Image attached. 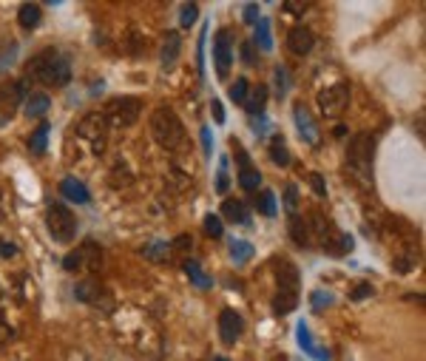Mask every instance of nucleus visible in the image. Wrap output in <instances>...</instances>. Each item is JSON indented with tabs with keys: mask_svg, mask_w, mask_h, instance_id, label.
<instances>
[{
	"mask_svg": "<svg viewBox=\"0 0 426 361\" xmlns=\"http://www.w3.org/2000/svg\"><path fill=\"white\" fill-rule=\"evenodd\" d=\"M276 282H279V290L298 293V287H301V274H298V267H296L290 259H279V262H276Z\"/></svg>",
	"mask_w": 426,
	"mask_h": 361,
	"instance_id": "nucleus-14",
	"label": "nucleus"
},
{
	"mask_svg": "<svg viewBox=\"0 0 426 361\" xmlns=\"http://www.w3.org/2000/svg\"><path fill=\"white\" fill-rule=\"evenodd\" d=\"M77 134H80V140L91 142V148H94L97 154H103L105 140H108V123H105V117L100 111H88L80 119V123H77Z\"/></svg>",
	"mask_w": 426,
	"mask_h": 361,
	"instance_id": "nucleus-6",
	"label": "nucleus"
},
{
	"mask_svg": "<svg viewBox=\"0 0 426 361\" xmlns=\"http://www.w3.org/2000/svg\"><path fill=\"white\" fill-rule=\"evenodd\" d=\"M74 296L80 299V302H85V305H94V308L111 310V299H108L103 282H97V279H83V282L74 287Z\"/></svg>",
	"mask_w": 426,
	"mask_h": 361,
	"instance_id": "nucleus-10",
	"label": "nucleus"
},
{
	"mask_svg": "<svg viewBox=\"0 0 426 361\" xmlns=\"http://www.w3.org/2000/svg\"><path fill=\"white\" fill-rule=\"evenodd\" d=\"M296 342L313 361H330V353L324 347H316V342H313L310 330H307V324H304V321H298V327H296Z\"/></svg>",
	"mask_w": 426,
	"mask_h": 361,
	"instance_id": "nucleus-16",
	"label": "nucleus"
},
{
	"mask_svg": "<svg viewBox=\"0 0 426 361\" xmlns=\"http://www.w3.org/2000/svg\"><path fill=\"white\" fill-rule=\"evenodd\" d=\"M332 305V296L324 293V290H316L313 293V310H321V308H330Z\"/></svg>",
	"mask_w": 426,
	"mask_h": 361,
	"instance_id": "nucleus-44",
	"label": "nucleus"
},
{
	"mask_svg": "<svg viewBox=\"0 0 426 361\" xmlns=\"http://www.w3.org/2000/svg\"><path fill=\"white\" fill-rule=\"evenodd\" d=\"M241 330H245V319H241V313L236 310H222L219 313V336L225 344H236V339L241 336Z\"/></svg>",
	"mask_w": 426,
	"mask_h": 361,
	"instance_id": "nucleus-12",
	"label": "nucleus"
},
{
	"mask_svg": "<svg viewBox=\"0 0 426 361\" xmlns=\"http://www.w3.org/2000/svg\"><path fill=\"white\" fill-rule=\"evenodd\" d=\"M171 251H191V236H176Z\"/></svg>",
	"mask_w": 426,
	"mask_h": 361,
	"instance_id": "nucleus-50",
	"label": "nucleus"
},
{
	"mask_svg": "<svg viewBox=\"0 0 426 361\" xmlns=\"http://www.w3.org/2000/svg\"><path fill=\"white\" fill-rule=\"evenodd\" d=\"M12 324L6 321V313L3 310H0V344H6V342H12Z\"/></svg>",
	"mask_w": 426,
	"mask_h": 361,
	"instance_id": "nucleus-43",
	"label": "nucleus"
},
{
	"mask_svg": "<svg viewBox=\"0 0 426 361\" xmlns=\"http://www.w3.org/2000/svg\"><path fill=\"white\" fill-rule=\"evenodd\" d=\"M0 256H3V259H12V256H17V248H15L12 242H6V239H0Z\"/></svg>",
	"mask_w": 426,
	"mask_h": 361,
	"instance_id": "nucleus-49",
	"label": "nucleus"
},
{
	"mask_svg": "<svg viewBox=\"0 0 426 361\" xmlns=\"http://www.w3.org/2000/svg\"><path fill=\"white\" fill-rule=\"evenodd\" d=\"M182 270H185V274H188V279H191L196 287H202V290H207V287H210V276H207L205 270H202V265H199V262L188 259L185 265H182Z\"/></svg>",
	"mask_w": 426,
	"mask_h": 361,
	"instance_id": "nucleus-27",
	"label": "nucleus"
},
{
	"mask_svg": "<svg viewBox=\"0 0 426 361\" xmlns=\"http://www.w3.org/2000/svg\"><path fill=\"white\" fill-rule=\"evenodd\" d=\"M373 160H375V137L370 131H361L350 140V148H347V176L358 188H373Z\"/></svg>",
	"mask_w": 426,
	"mask_h": 361,
	"instance_id": "nucleus-1",
	"label": "nucleus"
},
{
	"mask_svg": "<svg viewBox=\"0 0 426 361\" xmlns=\"http://www.w3.org/2000/svg\"><path fill=\"white\" fill-rule=\"evenodd\" d=\"M196 15H199V6L196 3H185L179 9V23L182 26H194L196 23Z\"/></svg>",
	"mask_w": 426,
	"mask_h": 361,
	"instance_id": "nucleus-36",
	"label": "nucleus"
},
{
	"mask_svg": "<svg viewBox=\"0 0 426 361\" xmlns=\"http://www.w3.org/2000/svg\"><path fill=\"white\" fill-rule=\"evenodd\" d=\"M151 137L157 140V145L168 148V151L182 145V140H185V126H182V119L176 117L173 108H168V106L154 108V114H151Z\"/></svg>",
	"mask_w": 426,
	"mask_h": 361,
	"instance_id": "nucleus-3",
	"label": "nucleus"
},
{
	"mask_svg": "<svg viewBox=\"0 0 426 361\" xmlns=\"http://www.w3.org/2000/svg\"><path fill=\"white\" fill-rule=\"evenodd\" d=\"M46 228H49L51 239H57V242L66 245L77 236V217L63 202H51L49 210H46Z\"/></svg>",
	"mask_w": 426,
	"mask_h": 361,
	"instance_id": "nucleus-4",
	"label": "nucleus"
},
{
	"mask_svg": "<svg viewBox=\"0 0 426 361\" xmlns=\"http://www.w3.org/2000/svg\"><path fill=\"white\" fill-rule=\"evenodd\" d=\"M219 179H216V191L219 194H225L228 191V185H230V179H228V160H222L219 162V174H216Z\"/></svg>",
	"mask_w": 426,
	"mask_h": 361,
	"instance_id": "nucleus-40",
	"label": "nucleus"
},
{
	"mask_svg": "<svg viewBox=\"0 0 426 361\" xmlns=\"http://www.w3.org/2000/svg\"><path fill=\"white\" fill-rule=\"evenodd\" d=\"M270 160L276 162L279 168H287L290 165V151H287V145L282 137H273L270 140Z\"/></svg>",
	"mask_w": 426,
	"mask_h": 361,
	"instance_id": "nucleus-28",
	"label": "nucleus"
},
{
	"mask_svg": "<svg viewBox=\"0 0 426 361\" xmlns=\"http://www.w3.org/2000/svg\"><path fill=\"white\" fill-rule=\"evenodd\" d=\"M310 3H298V0H284V12L287 15H304Z\"/></svg>",
	"mask_w": 426,
	"mask_h": 361,
	"instance_id": "nucleus-47",
	"label": "nucleus"
},
{
	"mask_svg": "<svg viewBox=\"0 0 426 361\" xmlns=\"http://www.w3.org/2000/svg\"><path fill=\"white\" fill-rule=\"evenodd\" d=\"M205 28H202V37H199V43H196V60H199V74H205V66H202V60H205Z\"/></svg>",
	"mask_w": 426,
	"mask_h": 361,
	"instance_id": "nucleus-48",
	"label": "nucleus"
},
{
	"mask_svg": "<svg viewBox=\"0 0 426 361\" xmlns=\"http://www.w3.org/2000/svg\"><path fill=\"white\" fill-rule=\"evenodd\" d=\"M179 49H182V40L176 32H165V40H162V66L171 69L176 63V57H179Z\"/></svg>",
	"mask_w": 426,
	"mask_h": 361,
	"instance_id": "nucleus-21",
	"label": "nucleus"
},
{
	"mask_svg": "<svg viewBox=\"0 0 426 361\" xmlns=\"http://www.w3.org/2000/svg\"><path fill=\"white\" fill-rule=\"evenodd\" d=\"M256 208L262 210L264 217H276V194L264 188V191L259 194V199H256Z\"/></svg>",
	"mask_w": 426,
	"mask_h": 361,
	"instance_id": "nucleus-33",
	"label": "nucleus"
},
{
	"mask_svg": "<svg viewBox=\"0 0 426 361\" xmlns=\"http://www.w3.org/2000/svg\"><path fill=\"white\" fill-rule=\"evenodd\" d=\"M241 63H245V66H256V46L250 40L241 43Z\"/></svg>",
	"mask_w": 426,
	"mask_h": 361,
	"instance_id": "nucleus-39",
	"label": "nucleus"
},
{
	"mask_svg": "<svg viewBox=\"0 0 426 361\" xmlns=\"http://www.w3.org/2000/svg\"><path fill=\"white\" fill-rule=\"evenodd\" d=\"M250 43L259 46L262 51H270V49H273V35H270V20H267V17L259 15V20H256V37H253Z\"/></svg>",
	"mask_w": 426,
	"mask_h": 361,
	"instance_id": "nucleus-25",
	"label": "nucleus"
},
{
	"mask_svg": "<svg viewBox=\"0 0 426 361\" xmlns=\"http://www.w3.org/2000/svg\"><path fill=\"white\" fill-rule=\"evenodd\" d=\"M26 80H40L43 85H69L71 80V63L69 57H63L57 49H43L40 54H35L28 60V69H26Z\"/></svg>",
	"mask_w": 426,
	"mask_h": 361,
	"instance_id": "nucleus-2",
	"label": "nucleus"
},
{
	"mask_svg": "<svg viewBox=\"0 0 426 361\" xmlns=\"http://www.w3.org/2000/svg\"><path fill=\"white\" fill-rule=\"evenodd\" d=\"M142 256L145 259H154V262H171L173 259V251L168 242H151L148 248H142Z\"/></svg>",
	"mask_w": 426,
	"mask_h": 361,
	"instance_id": "nucleus-29",
	"label": "nucleus"
},
{
	"mask_svg": "<svg viewBox=\"0 0 426 361\" xmlns=\"http://www.w3.org/2000/svg\"><path fill=\"white\" fill-rule=\"evenodd\" d=\"M313 43H316V35L310 32L307 26H293L290 32H287V49L293 51V54H307L310 49H313Z\"/></svg>",
	"mask_w": 426,
	"mask_h": 361,
	"instance_id": "nucleus-15",
	"label": "nucleus"
},
{
	"mask_svg": "<svg viewBox=\"0 0 426 361\" xmlns=\"http://www.w3.org/2000/svg\"><path fill=\"white\" fill-rule=\"evenodd\" d=\"M375 293V287L370 285V282H358L355 287H352V299L355 302H361V299H367V296H373Z\"/></svg>",
	"mask_w": 426,
	"mask_h": 361,
	"instance_id": "nucleus-42",
	"label": "nucleus"
},
{
	"mask_svg": "<svg viewBox=\"0 0 426 361\" xmlns=\"http://www.w3.org/2000/svg\"><path fill=\"white\" fill-rule=\"evenodd\" d=\"M205 230H207V236H213V239H219L225 230H222V219L219 217H213V214H207L205 217Z\"/></svg>",
	"mask_w": 426,
	"mask_h": 361,
	"instance_id": "nucleus-37",
	"label": "nucleus"
},
{
	"mask_svg": "<svg viewBox=\"0 0 426 361\" xmlns=\"http://www.w3.org/2000/svg\"><path fill=\"white\" fill-rule=\"evenodd\" d=\"M17 17H20V26H23V28H37V26H40L43 12H40V6H37V3H23V6H20V12H17Z\"/></svg>",
	"mask_w": 426,
	"mask_h": 361,
	"instance_id": "nucleus-26",
	"label": "nucleus"
},
{
	"mask_svg": "<svg viewBox=\"0 0 426 361\" xmlns=\"http://www.w3.org/2000/svg\"><path fill=\"white\" fill-rule=\"evenodd\" d=\"M213 60H216V72L225 80L233 63V51H230V32L228 28H219L216 32V43H213Z\"/></svg>",
	"mask_w": 426,
	"mask_h": 361,
	"instance_id": "nucleus-11",
	"label": "nucleus"
},
{
	"mask_svg": "<svg viewBox=\"0 0 426 361\" xmlns=\"http://www.w3.org/2000/svg\"><path fill=\"white\" fill-rule=\"evenodd\" d=\"M264 103H267V88H264V85H256V88H253V94H250V100H245L248 111L256 114V117L264 114Z\"/></svg>",
	"mask_w": 426,
	"mask_h": 361,
	"instance_id": "nucleus-31",
	"label": "nucleus"
},
{
	"mask_svg": "<svg viewBox=\"0 0 426 361\" xmlns=\"http://www.w3.org/2000/svg\"><path fill=\"white\" fill-rule=\"evenodd\" d=\"M222 217L233 225H250V210L241 199H225L222 202Z\"/></svg>",
	"mask_w": 426,
	"mask_h": 361,
	"instance_id": "nucleus-17",
	"label": "nucleus"
},
{
	"mask_svg": "<svg viewBox=\"0 0 426 361\" xmlns=\"http://www.w3.org/2000/svg\"><path fill=\"white\" fill-rule=\"evenodd\" d=\"M213 361H228V358H225V355H216V358H213Z\"/></svg>",
	"mask_w": 426,
	"mask_h": 361,
	"instance_id": "nucleus-53",
	"label": "nucleus"
},
{
	"mask_svg": "<svg viewBox=\"0 0 426 361\" xmlns=\"http://www.w3.org/2000/svg\"><path fill=\"white\" fill-rule=\"evenodd\" d=\"M49 108H51V100H49V94H43V92H35V94H26V97H23V111H26V117H43Z\"/></svg>",
	"mask_w": 426,
	"mask_h": 361,
	"instance_id": "nucleus-20",
	"label": "nucleus"
},
{
	"mask_svg": "<svg viewBox=\"0 0 426 361\" xmlns=\"http://www.w3.org/2000/svg\"><path fill=\"white\" fill-rule=\"evenodd\" d=\"M287 88H290V74H287L284 66H279V69H276V97H279V100L287 97Z\"/></svg>",
	"mask_w": 426,
	"mask_h": 361,
	"instance_id": "nucleus-35",
	"label": "nucleus"
},
{
	"mask_svg": "<svg viewBox=\"0 0 426 361\" xmlns=\"http://www.w3.org/2000/svg\"><path fill=\"white\" fill-rule=\"evenodd\" d=\"M15 57H17V43L15 40H0V72L9 69L15 63Z\"/></svg>",
	"mask_w": 426,
	"mask_h": 361,
	"instance_id": "nucleus-32",
	"label": "nucleus"
},
{
	"mask_svg": "<svg viewBox=\"0 0 426 361\" xmlns=\"http://www.w3.org/2000/svg\"><path fill=\"white\" fill-rule=\"evenodd\" d=\"M241 20L250 23V26H256V20H259V6H256V3H245V9H241Z\"/></svg>",
	"mask_w": 426,
	"mask_h": 361,
	"instance_id": "nucleus-45",
	"label": "nucleus"
},
{
	"mask_svg": "<svg viewBox=\"0 0 426 361\" xmlns=\"http://www.w3.org/2000/svg\"><path fill=\"white\" fill-rule=\"evenodd\" d=\"M248 92H250V83L245 77H236L233 85H230V100L233 103H245L248 100Z\"/></svg>",
	"mask_w": 426,
	"mask_h": 361,
	"instance_id": "nucleus-34",
	"label": "nucleus"
},
{
	"mask_svg": "<svg viewBox=\"0 0 426 361\" xmlns=\"http://www.w3.org/2000/svg\"><path fill=\"white\" fill-rule=\"evenodd\" d=\"M316 103H318V108H321L324 117H339V114H344V108L350 106V85L347 83L327 85L324 92H318Z\"/></svg>",
	"mask_w": 426,
	"mask_h": 361,
	"instance_id": "nucleus-8",
	"label": "nucleus"
},
{
	"mask_svg": "<svg viewBox=\"0 0 426 361\" xmlns=\"http://www.w3.org/2000/svg\"><path fill=\"white\" fill-rule=\"evenodd\" d=\"M23 97H26L23 83H0V103L17 106V103H23Z\"/></svg>",
	"mask_w": 426,
	"mask_h": 361,
	"instance_id": "nucleus-23",
	"label": "nucleus"
},
{
	"mask_svg": "<svg viewBox=\"0 0 426 361\" xmlns=\"http://www.w3.org/2000/svg\"><path fill=\"white\" fill-rule=\"evenodd\" d=\"M293 119H296V128H298V137L307 142V145H318L321 134H318V123L313 119L310 108L304 106V103H296L293 106Z\"/></svg>",
	"mask_w": 426,
	"mask_h": 361,
	"instance_id": "nucleus-9",
	"label": "nucleus"
},
{
	"mask_svg": "<svg viewBox=\"0 0 426 361\" xmlns=\"http://www.w3.org/2000/svg\"><path fill=\"white\" fill-rule=\"evenodd\" d=\"M310 185H313V191H316V196H324L327 194V185H324V176L321 174H310Z\"/></svg>",
	"mask_w": 426,
	"mask_h": 361,
	"instance_id": "nucleus-46",
	"label": "nucleus"
},
{
	"mask_svg": "<svg viewBox=\"0 0 426 361\" xmlns=\"http://www.w3.org/2000/svg\"><path fill=\"white\" fill-rule=\"evenodd\" d=\"M0 199H3V191H0Z\"/></svg>",
	"mask_w": 426,
	"mask_h": 361,
	"instance_id": "nucleus-54",
	"label": "nucleus"
},
{
	"mask_svg": "<svg viewBox=\"0 0 426 361\" xmlns=\"http://www.w3.org/2000/svg\"><path fill=\"white\" fill-rule=\"evenodd\" d=\"M287 228H290V239L298 245V248H310V225H307V219H301L298 214H293L290 217V222H287Z\"/></svg>",
	"mask_w": 426,
	"mask_h": 361,
	"instance_id": "nucleus-19",
	"label": "nucleus"
},
{
	"mask_svg": "<svg viewBox=\"0 0 426 361\" xmlns=\"http://www.w3.org/2000/svg\"><path fill=\"white\" fill-rule=\"evenodd\" d=\"M213 117H216V123H225V108H222V103L219 100H213Z\"/></svg>",
	"mask_w": 426,
	"mask_h": 361,
	"instance_id": "nucleus-52",
	"label": "nucleus"
},
{
	"mask_svg": "<svg viewBox=\"0 0 426 361\" xmlns=\"http://www.w3.org/2000/svg\"><path fill=\"white\" fill-rule=\"evenodd\" d=\"M199 134H202V148H205V154L210 157V148H213V140H210V128L205 126V128H202Z\"/></svg>",
	"mask_w": 426,
	"mask_h": 361,
	"instance_id": "nucleus-51",
	"label": "nucleus"
},
{
	"mask_svg": "<svg viewBox=\"0 0 426 361\" xmlns=\"http://www.w3.org/2000/svg\"><path fill=\"white\" fill-rule=\"evenodd\" d=\"M296 305H298V293L276 290V296H273V313H276V316H287V313H293Z\"/></svg>",
	"mask_w": 426,
	"mask_h": 361,
	"instance_id": "nucleus-22",
	"label": "nucleus"
},
{
	"mask_svg": "<svg viewBox=\"0 0 426 361\" xmlns=\"http://www.w3.org/2000/svg\"><path fill=\"white\" fill-rule=\"evenodd\" d=\"M60 194H63L66 199H71V202H77V205H85V202H91V194H88V188L80 183L77 176H66L63 183H60Z\"/></svg>",
	"mask_w": 426,
	"mask_h": 361,
	"instance_id": "nucleus-18",
	"label": "nucleus"
},
{
	"mask_svg": "<svg viewBox=\"0 0 426 361\" xmlns=\"http://www.w3.org/2000/svg\"><path fill=\"white\" fill-rule=\"evenodd\" d=\"M0 296H3V290H0Z\"/></svg>",
	"mask_w": 426,
	"mask_h": 361,
	"instance_id": "nucleus-55",
	"label": "nucleus"
},
{
	"mask_svg": "<svg viewBox=\"0 0 426 361\" xmlns=\"http://www.w3.org/2000/svg\"><path fill=\"white\" fill-rule=\"evenodd\" d=\"M284 208L290 210V217L298 210V188H296V185H287V188H284Z\"/></svg>",
	"mask_w": 426,
	"mask_h": 361,
	"instance_id": "nucleus-38",
	"label": "nucleus"
},
{
	"mask_svg": "<svg viewBox=\"0 0 426 361\" xmlns=\"http://www.w3.org/2000/svg\"><path fill=\"white\" fill-rule=\"evenodd\" d=\"M139 111H142V100L137 97H114L105 103V123L114 126V128H128L139 119Z\"/></svg>",
	"mask_w": 426,
	"mask_h": 361,
	"instance_id": "nucleus-5",
	"label": "nucleus"
},
{
	"mask_svg": "<svg viewBox=\"0 0 426 361\" xmlns=\"http://www.w3.org/2000/svg\"><path fill=\"white\" fill-rule=\"evenodd\" d=\"M412 267H415V253H407V256L395 259V270H398V274H409Z\"/></svg>",
	"mask_w": 426,
	"mask_h": 361,
	"instance_id": "nucleus-41",
	"label": "nucleus"
},
{
	"mask_svg": "<svg viewBox=\"0 0 426 361\" xmlns=\"http://www.w3.org/2000/svg\"><path fill=\"white\" fill-rule=\"evenodd\" d=\"M236 160H239V185L245 188V191H256L259 185H262V174H259V168L250 162V157L241 151V148L236 145Z\"/></svg>",
	"mask_w": 426,
	"mask_h": 361,
	"instance_id": "nucleus-13",
	"label": "nucleus"
},
{
	"mask_svg": "<svg viewBox=\"0 0 426 361\" xmlns=\"http://www.w3.org/2000/svg\"><path fill=\"white\" fill-rule=\"evenodd\" d=\"M103 265V248L97 242H85L80 248H74L71 253H66L63 259V270L69 274H80V270H94Z\"/></svg>",
	"mask_w": 426,
	"mask_h": 361,
	"instance_id": "nucleus-7",
	"label": "nucleus"
},
{
	"mask_svg": "<svg viewBox=\"0 0 426 361\" xmlns=\"http://www.w3.org/2000/svg\"><path fill=\"white\" fill-rule=\"evenodd\" d=\"M230 259H233L236 265L250 262V259H253V245L245 242V239H233V242H230Z\"/></svg>",
	"mask_w": 426,
	"mask_h": 361,
	"instance_id": "nucleus-30",
	"label": "nucleus"
},
{
	"mask_svg": "<svg viewBox=\"0 0 426 361\" xmlns=\"http://www.w3.org/2000/svg\"><path fill=\"white\" fill-rule=\"evenodd\" d=\"M49 123H40L35 131H32V137H28V151H32L35 157H40V154H46V142H49Z\"/></svg>",
	"mask_w": 426,
	"mask_h": 361,
	"instance_id": "nucleus-24",
	"label": "nucleus"
}]
</instances>
